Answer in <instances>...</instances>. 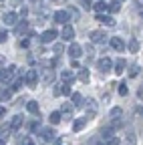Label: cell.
Returning <instances> with one entry per match:
<instances>
[{
    "label": "cell",
    "mask_w": 143,
    "mask_h": 145,
    "mask_svg": "<svg viewBox=\"0 0 143 145\" xmlns=\"http://www.w3.org/2000/svg\"><path fill=\"white\" fill-rule=\"evenodd\" d=\"M6 39H8V32L0 28V44H2V42H6Z\"/></svg>",
    "instance_id": "d590c367"
},
{
    "label": "cell",
    "mask_w": 143,
    "mask_h": 145,
    "mask_svg": "<svg viewBox=\"0 0 143 145\" xmlns=\"http://www.w3.org/2000/svg\"><path fill=\"white\" fill-rule=\"evenodd\" d=\"M137 97H139V99H143V89H139V93H137Z\"/></svg>",
    "instance_id": "bcb514c9"
},
{
    "label": "cell",
    "mask_w": 143,
    "mask_h": 145,
    "mask_svg": "<svg viewBox=\"0 0 143 145\" xmlns=\"http://www.w3.org/2000/svg\"><path fill=\"white\" fill-rule=\"evenodd\" d=\"M12 97V89H8V87H0V99L2 101H8Z\"/></svg>",
    "instance_id": "e0dca14e"
},
{
    "label": "cell",
    "mask_w": 143,
    "mask_h": 145,
    "mask_svg": "<svg viewBox=\"0 0 143 145\" xmlns=\"http://www.w3.org/2000/svg\"><path fill=\"white\" fill-rule=\"evenodd\" d=\"M87 52H89V54H95V48H93L91 44H87Z\"/></svg>",
    "instance_id": "7bdbcfd3"
},
{
    "label": "cell",
    "mask_w": 143,
    "mask_h": 145,
    "mask_svg": "<svg viewBox=\"0 0 143 145\" xmlns=\"http://www.w3.org/2000/svg\"><path fill=\"white\" fill-rule=\"evenodd\" d=\"M71 101H73V107H81V105H83L81 93H71Z\"/></svg>",
    "instance_id": "d6986e66"
},
{
    "label": "cell",
    "mask_w": 143,
    "mask_h": 145,
    "mask_svg": "<svg viewBox=\"0 0 143 145\" xmlns=\"http://www.w3.org/2000/svg\"><path fill=\"white\" fill-rule=\"evenodd\" d=\"M97 20L99 22H103V24H107V26H115V20L111 16H105V14H97Z\"/></svg>",
    "instance_id": "4fadbf2b"
},
{
    "label": "cell",
    "mask_w": 143,
    "mask_h": 145,
    "mask_svg": "<svg viewBox=\"0 0 143 145\" xmlns=\"http://www.w3.org/2000/svg\"><path fill=\"white\" fill-rule=\"evenodd\" d=\"M117 91H119V95H121V97H125V95H127V93H129V91H127V85H125V83H121V85H117Z\"/></svg>",
    "instance_id": "f546056e"
},
{
    "label": "cell",
    "mask_w": 143,
    "mask_h": 145,
    "mask_svg": "<svg viewBox=\"0 0 143 145\" xmlns=\"http://www.w3.org/2000/svg\"><path fill=\"white\" fill-rule=\"evenodd\" d=\"M10 125H2V127H0V141H6L8 137H10Z\"/></svg>",
    "instance_id": "5bb4252c"
},
{
    "label": "cell",
    "mask_w": 143,
    "mask_h": 145,
    "mask_svg": "<svg viewBox=\"0 0 143 145\" xmlns=\"http://www.w3.org/2000/svg\"><path fill=\"white\" fill-rule=\"evenodd\" d=\"M20 143H22V145H34V143H32V139H30V137H28V135H24V137H22V141H20Z\"/></svg>",
    "instance_id": "8d00e7d4"
},
{
    "label": "cell",
    "mask_w": 143,
    "mask_h": 145,
    "mask_svg": "<svg viewBox=\"0 0 143 145\" xmlns=\"http://www.w3.org/2000/svg\"><path fill=\"white\" fill-rule=\"evenodd\" d=\"M89 79H91L89 71H87V69H81V71H79V81H81V83H89Z\"/></svg>",
    "instance_id": "44dd1931"
},
{
    "label": "cell",
    "mask_w": 143,
    "mask_h": 145,
    "mask_svg": "<svg viewBox=\"0 0 143 145\" xmlns=\"http://www.w3.org/2000/svg\"><path fill=\"white\" fill-rule=\"evenodd\" d=\"M67 14H69V16H73V18H75V20H77V18L81 16V14H79V10H77L75 6H71V8L67 10Z\"/></svg>",
    "instance_id": "4dcf8cb0"
},
{
    "label": "cell",
    "mask_w": 143,
    "mask_h": 145,
    "mask_svg": "<svg viewBox=\"0 0 143 145\" xmlns=\"http://www.w3.org/2000/svg\"><path fill=\"white\" fill-rule=\"evenodd\" d=\"M61 79H63L65 83H69V85H71V81H75V75H73L71 71H63V72H61Z\"/></svg>",
    "instance_id": "ffe728a7"
},
{
    "label": "cell",
    "mask_w": 143,
    "mask_h": 145,
    "mask_svg": "<svg viewBox=\"0 0 143 145\" xmlns=\"http://www.w3.org/2000/svg\"><path fill=\"white\" fill-rule=\"evenodd\" d=\"M28 127H30V131H39V123H37V121H32Z\"/></svg>",
    "instance_id": "f35d334b"
},
{
    "label": "cell",
    "mask_w": 143,
    "mask_h": 145,
    "mask_svg": "<svg viewBox=\"0 0 143 145\" xmlns=\"http://www.w3.org/2000/svg\"><path fill=\"white\" fill-rule=\"evenodd\" d=\"M42 139L44 141H55L57 139V133L52 131V129H42Z\"/></svg>",
    "instance_id": "ac0fdd59"
},
{
    "label": "cell",
    "mask_w": 143,
    "mask_h": 145,
    "mask_svg": "<svg viewBox=\"0 0 143 145\" xmlns=\"http://www.w3.org/2000/svg\"><path fill=\"white\" fill-rule=\"evenodd\" d=\"M87 117H79V119H75V123H73V131H81L83 129V127L87 125Z\"/></svg>",
    "instance_id": "7c38bea8"
},
{
    "label": "cell",
    "mask_w": 143,
    "mask_h": 145,
    "mask_svg": "<svg viewBox=\"0 0 143 145\" xmlns=\"http://www.w3.org/2000/svg\"><path fill=\"white\" fill-rule=\"evenodd\" d=\"M125 67H127V63H125V59H119V61L115 63V72H117V75H121V71H123Z\"/></svg>",
    "instance_id": "603a6c76"
},
{
    "label": "cell",
    "mask_w": 143,
    "mask_h": 145,
    "mask_svg": "<svg viewBox=\"0 0 143 145\" xmlns=\"http://www.w3.org/2000/svg\"><path fill=\"white\" fill-rule=\"evenodd\" d=\"M28 14V8H20V16H26Z\"/></svg>",
    "instance_id": "f6af8a7d"
},
{
    "label": "cell",
    "mask_w": 143,
    "mask_h": 145,
    "mask_svg": "<svg viewBox=\"0 0 143 145\" xmlns=\"http://www.w3.org/2000/svg\"><path fill=\"white\" fill-rule=\"evenodd\" d=\"M111 46L121 52V50L125 48V42H123V39H119V36H113V39H111Z\"/></svg>",
    "instance_id": "8fae6325"
},
{
    "label": "cell",
    "mask_w": 143,
    "mask_h": 145,
    "mask_svg": "<svg viewBox=\"0 0 143 145\" xmlns=\"http://www.w3.org/2000/svg\"><path fill=\"white\" fill-rule=\"evenodd\" d=\"M0 145H4V141H0Z\"/></svg>",
    "instance_id": "7dc6e473"
},
{
    "label": "cell",
    "mask_w": 143,
    "mask_h": 145,
    "mask_svg": "<svg viewBox=\"0 0 143 145\" xmlns=\"http://www.w3.org/2000/svg\"><path fill=\"white\" fill-rule=\"evenodd\" d=\"M61 117H63V115H61L59 111H55V113H50V117H48V121H50L52 125H57V123H61Z\"/></svg>",
    "instance_id": "cb8c5ba5"
},
{
    "label": "cell",
    "mask_w": 143,
    "mask_h": 145,
    "mask_svg": "<svg viewBox=\"0 0 143 145\" xmlns=\"http://www.w3.org/2000/svg\"><path fill=\"white\" fill-rule=\"evenodd\" d=\"M61 95H71V85L69 83H63L61 85Z\"/></svg>",
    "instance_id": "1f68e13d"
},
{
    "label": "cell",
    "mask_w": 143,
    "mask_h": 145,
    "mask_svg": "<svg viewBox=\"0 0 143 145\" xmlns=\"http://www.w3.org/2000/svg\"><path fill=\"white\" fill-rule=\"evenodd\" d=\"M14 71H16L14 65H10V67L4 69V71H0V81H2L4 85H8V83L12 81V77H14Z\"/></svg>",
    "instance_id": "7a4b0ae2"
},
{
    "label": "cell",
    "mask_w": 143,
    "mask_h": 145,
    "mask_svg": "<svg viewBox=\"0 0 143 145\" xmlns=\"http://www.w3.org/2000/svg\"><path fill=\"white\" fill-rule=\"evenodd\" d=\"M52 95H55V97H59V95H61V85H57L55 89H52Z\"/></svg>",
    "instance_id": "ab89813d"
},
{
    "label": "cell",
    "mask_w": 143,
    "mask_h": 145,
    "mask_svg": "<svg viewBox=\"0 0 143 145\" xmlns=\"http://www.w3.org/2000/svg\"><path fill=\"white\" fill-rule=\"evenodd\" d=\"M20 125H22V117L20 115H14L12 119H10V131L14 133V131H18L20 129Z\"/></svg>",
    "instance_id": "52a82bcc"
},
{
    "label": "cell",
    "mask_w": 143,
    "mask_h": 145,
    "mask_svg": "<svg viewBox=\"0 0 143 145\" xmlns=\"http://www.w3.org/2000/svg\"><path fill=\"white\" fill-rule=\"evenodd\" d=\"M95 10H97L99 14H103V12H107V10H109V6H107L105 2H97V4H95Z\"/></svg>",
    "instance_id": "484cf974"
},
{
    "label": "cell",
    "mask_w": 143,
    "mask_h": 145,
    "mask_svg": "<svg viewBox=\"0 0 143 145\" xmlns=\"http://www.w3.org/2000/svg\"><path fill=\"white\" fill-rule=\"evenodd\" d=\"M55 22H59V24H67V22H69V14H67L65 10L55 12Z\"/></svg>",
    "instance_id": "ba28073f"
},
{
    "label": "cell",
    "mask_w": 143,
    "mask_h": 145,
    "mask_svg": "<svg viewBox=\"0 0 143 145\" xmlns=\"http://www.w3.org/2000/svg\"><path fill=\"white\" fill-rule=\"evenodd\" d=\"M4 115H6V109H4V107H0V119H2Z\"/></svg>",
    "instance_id": "ee69618b"
},
{
    "label": "cell",
    "mask_w": 143,
    "mask_h": 145,
    "mask_svg": "<svg viewBox=\"0 0 143 145\" xmlns=\"http://www.w3.org/2000/svg\"><path fill=\"white\" fill-rule=\"evenodd\" d=\"M97 145H105V143H97Z\"/></svg>",
    "instance_id": "c3c4849f"
},
{
    "label": "cell",
    "mask_w": 143,
    "mask_h": 145,
    "mask_svg": "<svg viewBox=\"0 0 143 145\" xmlns=\"http://www.w3.org/2000/svg\"><path fill=\"white\" fill-rule=\"evenodd\" d=\"M52 50H55V54H63V52H65V46L59 42V44H55V46H52Z\"/></svg>",
    "instance_id": "e575fe53"
},
{
    "label": "cell",
    "mask_w": 143,
    "mask_h": 145,
    "mask_svg": "<svg viewBox=\"0 0 143 145\" xmlns=\"http://www.w3.org/2000/svg\"><path fill=\"white\" fill-rule=\"evenodd\" d=\"M111 67H113V63H111V59H109V57H103V59H99V61H97V69H99L101 72H109V71H111Z\"/></svg>",
    "instance_id": "3957f363"
},
{
    "label": "cell",
    "mask_w": 143,
    "mask_h": 145,
    "mask_svg": "<svg viewBox=\"0 0 143 145\" xmlns=\"http://www.w3.org/2000/svg\"><path fill=\"white\" fill-rule=\"evenodd\" d=\"M26 30H28V22H26V20H22L18 26H16V34H18V36H20V34H24Z\"/></svg>",
    "instance_id": "7402d4cb"
},
{
    "label": "cell",
    "mask_w": 143,
    "mask_h": 145,
    "mask_svg": "<svg viewBox=\"0 0 143 145\" xmlns=\"http://www.w3.org/2000/svg\"><path fill=\"white\" fill-rule=\"evenodd\" d=\"M135 111H137V115H139V117H143V105H139Z\"/></svg>",
    "instance_id": "b9f144b4"
},
{
    "label": "cell",
    "mask_w": 143,
    "mask_h": 145,
    "mask_svg": "<svg viewBox=\"0 0 143 145\" xmlns=\"http://www.w3.org/2000/svg\"><path fill=\"white\" fill-rule=\"evenodd\" d=\"M61 115H67V117L73 115V103H63V107H61Z\"/></svg>",
    "instance_id": "2e32d148"
},
{
    "label": "cell",
    "mask_w": 143,
    "mask_h": 145,
    "mask_svg": "<svg viewBox=\"0 0 143 145\" xmlns=\"http://www.w3.org/2000/svg\"><path fill=\"white\" fill-rule=\"evenodd\" d=\"M26 109H28L32 115H39V113H40V109H39V103H37V101H28V103H26Z\"/></svg>",
    "instance_id": "9a60e30c"
},
{
    "label": "cell",
    "mask_w": 143,
    "mask_h": 145,
    "mask_svg": "<svg viewBox=\"0 0 143 145\" xmlns=\"http://www.w3.org/2000/svg\"><path fill=\"white\" fill-rule=\"evenodd\" d=\"M105 145H121V143H119V139H117V137H111V139L107 141Z\"/></svg>",
    "instance_id": "74e56055"
},
{
    "label": "cell",
    "mask_w": 143,
    "mask_h": 145,
    "mask_svg": "<svg viewBox=\"0 0 143 145\" xmlns=\"http://www.w3.org/2000/svg\"><path fill=\"white\" fill-rule=\"evenodd\" d=\"M18 46H22V48H24V46H28V40H26V39H22V40H18Z\"/></svg>",
    "instance_id": "60d3db41"
},
{
    "label": "cell",
    "mask_w": 143,
    "mask_h": 145,
    "mask_svg": "<svg viewBox=\"0 0 143 145\" xmlns=\"http://www.w3.org/2000/svg\"><path fill=\"white\" fill-rule=\"evenodd\" d=\"M81 52H83V46L79 42H73V44L69 46V54H71V59H73V61H77L81 57Z\"/></svg>",
    "instance_id": "5b68a950"
},
{
    "label": "cell",
    "mask_w": 143,
    "mask_h": 145,
    "mask_svg": "<svg viewBox=\"0 0 143 145\" xmlns=\"http://www.w3.org/2000/svg\"><path fill=\"white\" fill-rule=\"evenodd\" d=\"M22 79H24V83H26L28 87H37V83H39V72L34 71V69H28L24 75H22Z\"/></svg>",
    "instance_id": "6da1fadb"
},
{
    "label": "cell",
    "mask_w": 143,
    "mask_h": 145,
    "mask_svg": "<svg viewBox=\"0 0 143 145\" xmlns=\"http://www.w3.org/2000/svg\"><path fill=\"white\" fill-rule=\"evenodd\" d=\"M129 50H131V52H137V50H139V40H137V39H131V40H129Z\"/></svg>",
    "instance_id": "4316f807"
},
{
    "label": "cell",
    "mask_w": 143,
    "mask_h": 145,
    "mask_svg": "<svg viewBox=\"0 0 143 145\" xmlns=\"http://www.w3.org/2000/svg\"><path fill=\"white\" fill-rule=\"evenodd\" d=\"M101 2H103V0H101Z\"/></svg>",
    "instance_id": "681fc988"
},
{
    "label": "cell",
    "mask_w": 143,
    "mask_h": 145,
    "mask_svg": "<svg viewBox=\"0 0 143 145\" xmlns=\"http://www.w3.org/2000/svg\"><path fill=\"white\" fill-rule=\"evenodd\" d=\"M101 133H103V139H107V141H109V139L113 137V129H111V127H103Z\"/></svg>",
    "instance_id": "d4e9b609"
},
{
    "label": "cell",
    "mask_w": 143,
    "mask_h": 145,
    "mask_svg": "<svg viewBox=\"0 0 143 145\" xmlns=\"http://www.w3.org/2000/svg\"><path fill=\"white\" fill-rule=\"evenodd\" d=\"M121 115H123L121 107H113V109H111V117H113V119H117V117H121Z\"/></svg>",
    "instance_id": "d6a6232c"
},
{
    "label": "cell",
    "mask_w": 143,
    "mask_h": 145,
    "mask_svg": "<svg viewBox=\"0 0 143 145\" xmlns=\"http://www.w3.org/2000/svg\"><path fill=\"white\" fill-rule=\"evenodd\" d=\"M2 20H4V24H8V26H14V24H16V20H18V16H16L14 12H6Z\"/></svg>",
    "instance_id": "30bf717a"
},
{
    "label": "cell",
    "mask_w": 143,
    "mask_h": 145,
    "mask_svg": "<svg viewBox=\"0 0 143 145\" xmlns=\"http://www.w3.org/2000/svg\"><path fill=\"white\" fill-rule=\"evenodd\" d=\"M109 6V12H119V8H121V4H119V0H113L111 4H107Z\"/></svg>",
    "instance_id": "83f0119b"
},
{
    "label": "cell",
    "mask_w": 143,
    "mask_h": 145,
    "mask_svg": "<svg viewBox=\"0 0 143 145\" xmlns=\"http://www.w3.org/2000/svg\"><path fill=\"white\" fill-rule=\"evenodd\" d=\"M22 83H24V79H22V77H20V79H16V81L12 83V91H16V89H20V87H22Z\"/></svg>",
    "instance_id": "836d02e7"
},
{
    "label": "cell",
    "mask_w": 143,
    "mask_h": 145,
    "mask_svg": "<svg viewBox=\"0 0 143 145\" xmlns=\"http://www.w3.org/2000/svg\"><path fill=\"white\" fill-rule=\"evenodd\" d=\"M89 39H91L93 42H105L107 39H109V36L105 34V30H93L91 34H89Z\"/></svg>",
    "instance_id": "277c9868"
},
{
    "label": "cell",
    "mask_w": 143,
    "mask_h": 145,
    "mask_svg": "<svg viewBox=\"0 0 143 145\" xmlns=\"http://www.w3.org/2000/svg\"><path fill=\"white\" fill-rule=\"evenodd\" d=\"M61 36H63L65 40H73V39H75V28L71 26V24H65V26H63V32H61Z\"/></svg>",
    "instance_id": "8992f818"
},
{
    "label": "cell",
    "mask_w": 143,
    "mask_h": 145,
    "mask_svg": "<svg viewBox=\"0 0 143 145\" xmlns=\"http://www.w3.org/2000/svg\"><path fill=\"white\" fill-rule=\"evenodd\" d=\"M139 71H141L139 65H131V67H129V77H137V75H139Z\"/></svg>",
    "instance_id": "f1b7e54d"
},
{
    "label": "cell",
    "mask_w": 143,
    "mask_h": 145,
    "mask_svg": "<svg viewBox=\"0 0 143 145\" xmlns=\"http://www.w3.org/2000/svg\"><path fill=\"white\" fill-rule=\"evenodd\" d=\"M57 39V30H44L40 34V40L42 42H50V40H55Z\"/></svg>",
    "instance_id": "9c48e42d"
}]
</instances>
